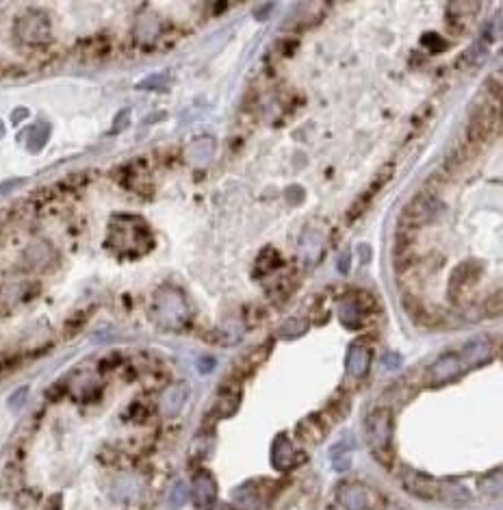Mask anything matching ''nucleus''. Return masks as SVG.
<instances>
[{
    "mask_svg": "<svg viewBox=\"0 0 503 510\" xmlns=\"http://www.w3.org/2000/svg\"><path fill=\"white\" fill-rule=\"evenodd\" d=\"M215 152V142L211 137H202V139H195L189 148V156L195 161V163H204L213 156Z\"/></svg>",
    "mask_w": 503,
    "mask_h": 510,
    "instance_id": "11",
    "label": "nucleus"
},
{
    "mask_svg": "<svg viewBox=\"0 0 503 510\" xmlns=\"http://www.w3.org/2000/svg\"><path fill=\"white\" fill-rule=\"evenodd\" d=\"M187 497H189L187 487H185V484H176L174 491H172V495H170V501L178 508V506H183V504L187 501Z\"/></svg>",
    "mask_w": 503,
    "mask_h": 510,
    "instance_id": "15",
    "label": "nucleus"
},
{
    "mask_svg": "<svg viewBox=\"0 0 503 510\" xmlns=\"http://www.w3.org/2000/svg\"><path fill=\"white\" fill-rule=\"evenodd\" d=\"M306 332V322L304 319H288L282 328H280V334L282 336H298Z\"/></svg>",
    "mask_w": 503,
    "mask_h": 510,
    "instance_id": "14",
    "label": "nucleus"
},
{
    "mask_svg": "<svg viewBox=\"0 0 503 510\" xmlns=\"http://www.w3.org/2000/svg\"><path fill=\"white\" fill-rule=\"evenodd\" d=\"M391 435H393L391 413L384 410V408L375 410L367 419V439H369V445H371L373 454L382 462H386L389 460L386 456L391 454Z\"/></svg>",
    "mask_w": 503,
    "mask_h": 510,
    "instance_id": "1",
    "label": "nucleus"
},
{
    "mask_svg": "<svg viewBox=\"0 0 503 510\" xmlns=\"http://www.w3.org/2000/svg\"><path fill=\"white\" fill-rule=\"evenodd\" d=\"M271 462L278 472L286 469V467L293 462V447L288 443V439L284 437H278L276 443H274V454H271Z\"/></svg>",
    "mask_w": 503,
    "mask_h": 510,
    "instance_id": "10",
    "label": "nucleus"
},
{
    "mask_svg": "<svg viewBox=\"0 0 503 510\" xmlns=\"http://www.w3.org/2000/svg\"><path fill=\"white\" fill-rule=\"evenodd\" d=\"M401 480H404L406 489L410 493L418 495V497H423V499H440V491H443V482L440 480L421 476V474H416V472H404Z\"/></svg>",
    "mask_w": 503,
    "mask_h": 510,
    "instance_id": "3",
    "label": "nucleus"
},
{
    "mask_svg": "<svg viewBox=\"0 0 503 510\" xmlns=\"http://www.w3.org/2000/svg\"><path fill=\"white\" fill-rule=\"evenodd\" d=\"M339 499L347 510H371V497L364 487L358 484H345L339 491Z\"/></svg>",
    "mask_w": 503,
    "mask_h": 510,
    "instance_id": "7",
    "label": "nucleus"
},
{
    "mask_svg": "<svg viewBox=\"0 0 503 510\" xmlns=\"http://www.w3.org/2000/svg\"><path fill=\"white\" fill-rule=\"evenodd\" d=\"M341 322L347 328H358L360 324V307L356 297H347V300L341 304Z\"/></svg>",
    "mask_w": 503,
    "mask_h": 510,
    "instance_id": "12",
    "label": "nucleus"
},
{
    "mask_svg": "<svg viewBox=\"0 0 503 510\" xmlns=\"http://www.w3.org/2000/svg\"><path fill=\"white\" fill-rule=\"evenodd\" d=\"M187 395H189V387L185 385V382H178V385L167 389L163 393V398H161V413H163V417H167V419L176 417L180 413V408L185 406Z\"/></svg>",
    "mask_w": 503,
    "mask_h": 510,
    "instance_id": "6",
    "label": "nucleus"
},
{
    "mask_svg": "<svg viewBox=\"0 0 503 510\" xmlns=\"http://www.w3.org/2000/svg\"><path fill=\"white\" fill-rule=\"evenodd\" d=\"M488 354H490V348H488V344L484 341V339H475L473 344H469V346L465 348V361H467V363L486 361ZM465 361H463V363H465Z\"/></svg>",
    "mask_w": 503,
    "mask_h": 510,
    "instance_id": "13",
    "label": "nucleus"
},
{
    "mask_svg": "<svg viewBox=\"0 0 503 510\" xmlns=\"http://www.w3.org/2000/svg\"><path fill=\"white\" fill-rule=\"evenodd\" d=\"M384 365H386V369H397L401 365V356L399 354H386L384 356Z\"/></svg>",
    "mask_w": 503,
    "mask_h": 510,
    "instance_id": "16",
    "label": "nucleus"
},
{
    "mask_svg": "<svg viewBox=\"0 0 503 510\" xmlns=\"http://www.w3.org/2000/svg\"><path fill=\"white\" fill-rule=\"evenodd\" d=\"M494 131H499V111L494 113L492 109H486L480 113V117L473 119L469 126V139L471 142H484L488 139Z\"/></svg>",
    "mask_w": 503,
    "mask_h": 510,
    "instance_id": "5",
    "label": "nucleus"
},
{
    "mask_svg": "<svg viewBox=\"0 0 503 510\" xmlns=\"http://www.w3.org/2000/svg\"><path fill=\"white\" fill-rule=\"evenodd\" d=\"M206 510H230L226 504H213V506H206Z\"/></svg>",
    "mask_w": 503,
    "mask_h": 510,
    "instance_id": "18",
    "label": "nucleus"
},
{
    "mask_svg": "<svg viewBox=\"0 0 503 510\" xmlns=\"http://www.w3.org/2000/svg\"><path fill=\"white\" fill-rule=\"evenodd\" d=\"M347 261H350V254L345 252V254H343V263H339V270H341L343 274H347V270H350V263H347Z\"/></svg>",
    "mask_w": 503,
    "mask_h": 510,
    "instance_id": "17",
    "label": "nucleus"
},
{
    "mask_svg": "<svg viewBox=\"0 0 503 510\" xmlns=\"http://www.w3.org/2000/svg\"><path fill=\"white\" fill-rule=\"evenodd\" d=\"M463 369H465L463 356L447 354L430 367V380L434 382V385H440V382H447V380L455 378Z\"/></svg>",
    "mask_w": 503,
    "mask_h": 510,
    "instance_id": "4",
    "label": "nucleus"
},
{
    "mask_svg": "<svg viewBox=\"0 0 503 510\" xmlns=\"http://www.w3.org/2000/svg\"><path fill=\"white\" fill-rule=\"evenodd\" d=\"M195 499H198V504L200 506H208L213 499H215V495H217V484H215V480H213V476L211 474H206V472H202L198 478H195Z\"/></svg>",
    "mask_w": 503,
    "mask_h": 510,
    "instance_id": "8",
    "label": "nucleus"
},
{
    "mask_svg": "<svg viewBox=\"0 0 503 510\" xmlns=\"http://www.w3.org/2000/svg\"><path fill=\"white\" fill-rule=\"evenodd\" d=\"M371 365V352L362 346H354L347 354V369L352 376H364Z\"/></svg>",
    "mask_w": 503,
    "mask_h": 510,
    "instance_id": "9",
    "label": "nucleus"
},
{
    "mask_svg": "<svg viewBox=\"0 0 503 510\" xmlns=\"http://www.w3.org/2000/svg\"><path fill=\"white\" fill-rule=\"evenodd\" d=\"M443 211V204L436 196L432 193H418L412 198V202L404 211V220L410 222L412 226H421L426 222H432Z\"/></svg>",
    "mask_w": 503,
    "mask_h": 510,
    "instance_id": "2",
    "label": "nucleus"
}]
</instances>
